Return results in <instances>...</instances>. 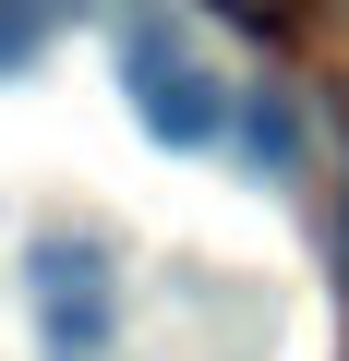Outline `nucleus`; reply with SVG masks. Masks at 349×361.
Instances as JSON below:
<instances>
[{"instance_id": "f257e3e1", "label": "nucleus", "mask_w": 349, "mask_h": 361, "mask_svg": "<svg viewBox=\"0 0 349 361\" xmlns=\"http://www.w3.org/2000/svg\"><path fill=\"white\" fill-rule=\"evenodd\" d=\"M25 301H37V325H49L61 361H97L109 325H121V253L97 229H37L25 241Z\"/></svg>"}, {"instance_id": "f03ea898", "label": "nucleus", "mask_w": 349, "mask_h": 361, "mask_svg": "<svg viewBox=\"0 0 349 361\" xmlns=\"http://www.w3.org/2000/svg\"><path fill=\"white\" fill-rule=\"evenodd\" d=\"M121 97L157 145H217L229 133V85L169 37V25H121Z\"/></svg>"}, {"instance_id": "7ed1b4c3", "label": "nucleus", "mask_w": 349, "mask_h": 361, "mask_svg": "<svg viewBox=\"0 0 349 361\" xmlns=\"http://www.w3.org/2000/svg\"><path fill=\"white\" fill-rule=\"evenodd\" d=\"M49 49V0H0V73H25Z\"/></svg>"}, {"instance_id": "20e7f679", "label": "nucleus", "mask_w": 349, "mask_h": 361, "mask_svg": "<svg viewBox=\"0 0 349 361\" xmlns=\"http://www.w3.org/2000/svg\"><path fill=\"white\" fill-rule=\"evenodd\" d=\"M253 157H277V169H289V157H301V121H289V109H253Z\"/></svg>"}, {"instance_id": "39448f33", "label": "nucleus", "mask_w": 349, "mask_h": 361, "mask_svg": "<svg viewBox=\"0 0 349 361\" xmlns=\"http://www.w3.org/2000/svg\"><path fill=\"white\" fill-rule=\"evenodd\" d=\"M205 13H229V25H277L289 0H205Z\"/></svg>"}]
</instances>
